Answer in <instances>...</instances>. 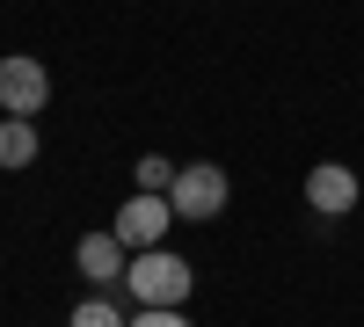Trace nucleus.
<instances>
[{"mask_svg":"<svg viewBox=\"0 0 364 327\" xmlns=\"http://www.w3.org/2000/svg\"><path fill=\"white\" fill-rule=\"evenodd\" d=\"M132 174H139V189H154V196H168V189H175V174H182V167H175V160H161V153H146V160H139Z\"/></svg>","mask_w":364,"mask_h":327,"instance_id":"8","label":"nucleus"},{"mask_svg":"<svg viewBox=\"0 0 364 327\" xmlns=\"http://www.w3.org/2000/svg\"><path fill=\"white\" fill-rule=\"evenodd\" d=\"M66 327H132V320H124V313H117V306H109V299H80V306H73V320H66Z\"/></svg>","mask_w":364,"mask_h":327,"instance_id":"9","label":"nucleus"},{"mask_svg":"<svg viewBox=\"0 0 364 327\" xmlns=\"http://www.w3.org/2000/svg\"><path fill=\"white\" fill-rule=\"evenodd\" d=\"M37 160V116H8L0 124V167H29Z\"/></svg>","mask_w":364,"mask_h":327,"instance_id":"7","label":"nucleus"},{"mask_svg":"<svg viewBox=\"0 0 364 327\" xmlns=\"http://www.w3.org/2000/svg\"><path fill=\"white\" fill-rule=\"evenodd\" d=\"M132 327H197V320H190V313H168V306H139Z\"/></svg>","mask_w":364,"mask_h":327,"instance_id":"10","label":"nucleus"},{"mask_svg":"<svg viewBox=\"0 0 364 327\" xmlns=\"http://www.w3.org/2000/svg\"><path fill=\"white\" fill-rule=\"evenodd\" d=\"M168 204H175V218H182V226H211V218L233 204V182H226V167H219V160H190V167L175 174Z\"/></svg>","mask_w":364,"mask_h":327,"instance_id":"2","label":"nucleus"},{"mask_svg":"<svg viewBox=\"0 0 364 327\" xmlns=\"http://www.w3.org/2000/svg\"><path fill=\"white\" fill-rule=\"evenodd\" d=\"M51 102V73L37 66L29 51H15V58H0V109L8 116H37Z\"/></svg>","mask_w":364,"mask_h":327,"instance_id":"4","label":"nucleus"},{"mask_svg":"<svg viewBox=\"0 0 364 327\" xmlns=\"http://www.w3.org/2000/svg\"><path fill=\"white\" fill-rule=\"evenodd\" d=\"M109 226H117V240H124L132 255H146V248H161L182 218H175V204H168V196L139 189V196H124V204H117V218H109Z\"/></svg>","mask_w":364,"mask_h":327,"instance_id":"3","label":"nucleus"},{"mask_svg":"<svg viewBox=\"0 0 364 327\" xmlns=\"http://www.w3.org/2000/svg\"><path fill=\"white\" fill-rule=\"evenodd\" d=\"M124 291H132L139 306H168V313H182V306H190V291H197V270H190L175 248H146V255H132Z\"/></svg>","mask_w":364,"mask_h":327,"instance_id":"1","label":"nucleus"},{"mask_svg":"<svg viewBox=\"0 0 364 327\" xmlns=\"http://www.w3.org/2000/svg\"><path fill=\"white\" fill-rule=\"evenodd\" d=\"M73 262H80V277H87V284H124V270H132V248L117 240V226H102V233H80Z\"/></svg>","mask_w":364,"mask_h":327,"instance_id":"6","label":"nucleus"},{"mask_svg":"<svg viewBox=\"0 0 364 327\" xmlns=\"http://www.w3.org/2000/svg\"><path fill=\"white\" fill-rule=\"evenodd\" d=\"M357 167H343V160H321V167H306V204H314V218H350L357 211Z\"/></svg>","mask_w":364,"mask_h":327,"instance_id":"5","label":"nucleus"}]
</instances>
